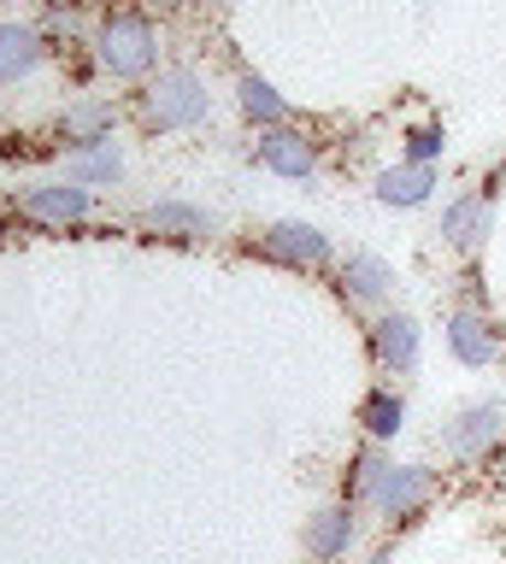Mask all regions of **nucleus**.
Returning <instances> with one entry per match:
<instances>
[{"mask_svg": "<svg viewBox=\"0 0 506 564\" xmlns=\"http://www.w3.org/2000/svg\"><path fill=\"white\" fill-rule=\"evenodd\" d=\"M442 341L453 352V365L465 370H488L506 352V329L495 324V312L488 306H453L442 317Z\"/></svg>", "mask_w": 506, "mask_h": 564, "instance_id": "nucleus-7", "label": "nucleus"}, {"mask_svg": "<svg viewBox=\"0 0 506 564\" xmlns=\"http://www.w3.org/2000/svg\"><path fill=\"white\" fill-rule=\"evenodd\" d=\"M118 130V106L107 95H77L72 106L60 112V135L72 141V148H95V141H112ZM65 148V153H72Z\"/></svg>", "mask_w": 506, "mask_h": 564, "instance_id": "nucleus-16", "label": "nucleus"}, {"mask_svg": "<svg viewBox=\"0 0 506 564\" xmlns=\"http://www.w3.org/2000/svg\"><path fill=\"white\" fill-rule=\"evenodd\" d=\"M395 264L383 253H365V247H354V253L336 259V294L347 300V306H365V312H383L395 300Z\"/></svg>", "mask_w": 506, "mask_h": 564, "instance_id": "nucleus-10", "label": "nucleus"}, {"mask_svg": "<svg viewBox=\"0 0 506 564\" xmlns=\"http://www.w3.org/2000/svg\"><path fill=\"white\" fill-rule=\"evenodd\" d=\"M254 253L266 264H283V271H324V264H336V247H330V236L319 224L306 218H277L259 229Z\"/></svg>", "mask_w": 506, "mask_h": 564, "instance_id": "nucleus-6", "label": "nucleus"}, {"mask_svg": "<svg viewBox=\"0 0 506 564\" xmlns=\"http://www.w3.org/2000/svg\"><path fill=\"white\" fill-rule=\"evenodd\" d=\"M500 441H506V400L500 394L465 400L460 412L442 423V453L453 465H488V453H495Z\"/></svg>", "mask_w": 506, "mask_h": 564, "instance_id": "nucleus-4", "label": "nucleus"}, {"mask_svg": "<svg viewBox=\"0 0 506 564\" xmlns=\"http://www.w3.org/2000/svg\"><path fill=\"white\" fill-rule=\"evenodd\" d=\"M201 7H236V0H201Z\"/></svg>", "mask_w": 506, "mask_h": 564, "instance_id": "nucleus-22", "label": "nucleus"}, {"mask_svg": "<svg viewBox=\"0 0 506 564\" xmlns=\"http://www.w3.org/2000/svg\"><path fill=\"white\" fill-rule=\"evenodd\" d=\"M365 352H372V370L383 382L412 377L418 359H424V324L400 306H383V312L365 317Z\"/></svg>", "mask_w": 506, "mask_h": 564, "instance_id": "nucleus-3", "label": "nucleus"}, {"mask_svg": "<svg viewBox=\"0 0 506 564\" xmlns=\"http://www.w3.org/2000/svg\"><path fill=\"white\" fill-rule=\"evenodd\" d=\"M65 176L83 183V188H118V183H125V148H118V141L72 148V153H65Z\"/></svg>", "mask_w": 506, "mask_h": 564, "instance_id": "nucleus-19", "label": "nucleus"}, {"mask_svg": "<svg viewBox=\"0 0 506 564\" xmlns=\"http://www.w3.org/2000/svg\"><path fill=\"white\" fill-rule=\"evenodd\" d=\"M389 470H395L389 447L365 441V447L347 458V470H342V500H347V506H359V511H372V506H377V494H383V482H389Z\"/></svg>", "mask_w": 506, "mask_h": 564, "instance_id": "nucleus-17", "label": "nucleus"}, {"mask_svg": "<svg viewBox=\"0 0 506 564\" xmlns=\"http://www.w3.org/2000/svg\"><path fill=\"white\" fill-rule=\"evenodd\" d=\"M142 229H153V236H165V241H213L224 224H218V212H206V206L153 200V206H142Z\"/></svg>", "mask_w": 506, "mask_h": 564, "instance_id": "nucleus-14", "label": "nucleus"}, {"mask_svg": "<svg viewBox=\"0 0 506 564\" xmlns=\"http://www.w3.org/2000/svg\"><path fill=\"white\" fill-rule=\"evenodd\" d=\"M236 106H241V118H248L254 130H277V123H289V100L277 95V83L259 77V70H241V77H236Z\"/></svg>", "mask_w": 506, "mask_h": 564, "instance_id": "nucleus-20", "label": "nucleus"}, {"mask_svg": "<svg viewBox=\"0 0 506 564\" xmlns=\"http://www.w3.org/2000/svg\"><path fill=\"white\" fill-rule=\"evenodd\" d=\"M89 212H95V188L72 183V176L30 183V188L19 194V218L47 224V229H77V224H89Z\"/></svg>", "mask_w": 506, "mask_h": 564, "instance_id": "nucleus-8", "label": "nucleus"}, {"mask_svg": "<svg viewBox=\"0 0 506 564\" xmlns=\"http://www.w3.org/2000/svg\"><path fill=\"white\" fill-rule=\"evenodd\" d=\"M430 500H435V470H430V465H395L372 511H377L389 529H407V523L424 518Z\"/></svg>", "mask_w": 506, "mask_h": 564, "instance_id": "nucleus-12", "label": "nucleus"}, {"mask_svg": "<svg viewBox=\"0 0 506 564\" xmlns=\"http://www.w3.org/2000/svg\"><path fill=\"white\" fill-rule=\"evenodd\" d=\"M65 7H89V0H65Z\"/></svg>", "mask_w": 506, "mask_h": 564, "instance_id": "nucleus-23", "label": "nucleus"}, {"mask_svg": "<svg viewBox=\"0 0 506 564\" xmlns=\"http://www.w3.org/2000/svg\"><path fill=\"white\" fill-rule=\"evenodd\" d=\"M435 188H442V165H407V159H400V165H389V171L372 176L377 206H389V212H418V206H430Z\"/></svg>", "mask_w": 506, "mask_h": 564, "instance_id": "nucleus-13", "label": "nucleus"}, {"mask_svg": "<svg viewBox=\"0 0 506 564\" xmlns=\"http://www.w3.org/2000/svg\"><path fill=\"white\" fill-rule=\"evenodd\" d=\"M206 118H213V95H206L195 65H160L142 83V123L148 130L177 135V130H201Z\"/></svg>", "mask_w": 506, "mask_h": 564, "instance_id": "nucleus-2", "label": "nucleus"}, {"mask_svg": "<svg viewBox=\"0 0 506 564\" xmlns=\"http://www.w3.org/2000/svg\"><path fill=\"white\" fill-rule=\"evenodd\" d=\"M359 430L365 441H377V447H389V441L407 430V394H400L395 382H377L359 394Z\"/></svg>", "mask_w": 506, "mask_h": 564, "instance_id": "nucleus-18", "label": "nucleus"}, {"mask_svg": "<svg viewBox=\"0 0 506 564\" xmlns=\"http://www.w3.org/2000/svg\"><path fill=\"white\" fill-rule=\"evenodd\" d=\"M47 59V30L42 24H0V88L36 77V65Z\"/></svg>", "mask_w": 506, "mask_h": 564, "instance_id": "nucleus-15", "label": "nucleus"}, {"mask_svg": "<svg viewBox=\"0 0 506 564\" xmlns=\"http://www.w3.org/2000/svg\"><path fill=\"white\" fill-rule=\"evenodd\" d=\"M500 176H506V171H495V176H488V183H477V188H460V194L442 206L435 236H442L453 253H465V259L483 253L488 229H495V206H500Z\"/></svg>", "mask_w": 506, "mask_h": 564, "instance_id": "nucleus-5", "label": "nucleus"}, {"mask_svg": "<svg viewBox=\"0 0 506 564\" xmlns=\"http://www.w3.org/2000/svg\"><path fill=\"white\" fill-rule=\"evenodd\" d=\"M89 47H95V65L118 83H148L160 70V30H153L148 12H130V7L100 12Z\"/></svg>", "mask_w": 506, "mask_h": 564, "instance_id": "nucleus-1", "label": "nucleus"}, {"mask_svg": "<svg viewBox=\"0 0 506 564\" xmlns=\"http://www.w3.org/2000/svg\"><path fill=\"white\" fill-rule=\"evenodd\" d=\"M442 153H448V130L442 123H412L407 135H400V159H407V165H442Z\"/></svg>", "mask_w": 506, "mask_h": 564, "instance_id": "nucleus-21", "label": "nucleus"}, {"mask_svg": "<svg viewBox=\"0 0 506 564\" xmlns=\"http://www.w3.org/2000/svg\"><path fill=\"white\" fill-rule=\"evenodd\" d=\"M254 165L283 176V183H312L319 176V141L294 123H277V130H259L254 135Z\"/></svg>", "mask_w": 506, "mask_h": 564, "instance_id": "nucleus-9", "label": "nucleus"}, {"mask_svg": "<svg viewBox=\"0 0 506 564\" xmlns=\"http://www.w3.org/2000/svg\"><path fill=\"white\" fill-rule=\"evenodd\" d=\"M354 546H359V506H347V500L319 506L301 529V553L312 564H342Z\"/></svg>", "mask_w": 506, "mask_h": 564, "instance_id": "nucleus-11", "label": "nucleus"}]
</instances>
